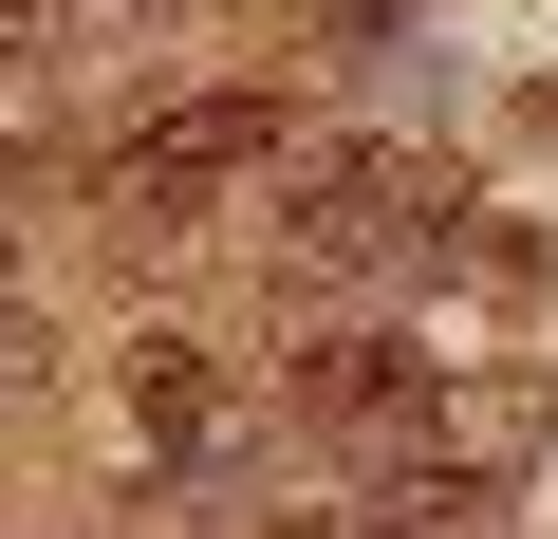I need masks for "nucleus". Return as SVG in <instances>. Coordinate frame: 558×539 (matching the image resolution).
<instances>
[{"label": "nucleus", "instance_id": "obj_3", "mask_svg": "<svg viewBox=\"0 0 558 539\" xmlns=\"http://www.w3.org/2000/svg\"><path fill=\"white\" fill-rule=\"evenodd\" d=\"M299 409L317 428H391V409H428V354L410 335H317L299 354Z\"/></svg>", "mask_w": 558, "mask_h": 539}, {"label": "nucleus", "instance_id": "obj_1", "mask_svg": "<svg viewBox=\"0 0 558 539\" xmlns=\"http://www.w3.org/2000/svg\"><path fill=\"white\" fill-rule=\"evenodd\" d=\"M279 260H317V280H410V260H447V186L410 149H317L299 186H279Z\"/></svg>", "mask_w": 558, "mask_h": 539}, {"label": "nucleus", "instance_id": "obj_2", "mask_svg": "<svg viewBox=\"0 0 558 539\" xmlns=\"http://www.w3.org/2000/svg\"><path fill=\"white\" fill-rule=\"evenodd\" d=\"M279 168H299V131H279L260 94H186V112L112 131V205L131 223H205L223 186H279Z\"/></svg>", "mask_w": 558, "mask_h": 539}, {"label": "nucleus", "instance_id": "obj_4", "mask_svg": "<svg viewBox=\"0 0 558 539\" xmlns=\"http://www.w3.org/2000/svg\"><path fill=\"white\" fill-rule=\"evenodd\" d=\"M131 428H149V446H205V428H223V391H205V354H186V335H149V354H131Z\"/></svg>", "mask_w": 558, "mask_h": 539}]
</instances>
